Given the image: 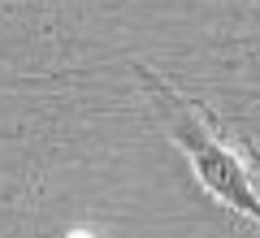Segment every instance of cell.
<instances>
[{"label":"cell","mask_w":260,"mask_h":238,"mask_svg":"<svg viewBox=\"0 0 260 238\" xmlns=\"http://www.w3.org/2000/svg\"><path fill=\"white\" fill-rule=\"evenodd\" d=\"M139 78L152 87L160 113H165L169 139L182 147V156H186V165H191L195 182L204 186L217 203H225L230 212H239V217H247V221H256V225H260V195H256V186H251L247 160H243L230 143L217 139L213 121L195 109L178 87H169L165 78H156V74L143 70V65H139Z\"/></svg>","instance_id":"1"}]
</instances>
